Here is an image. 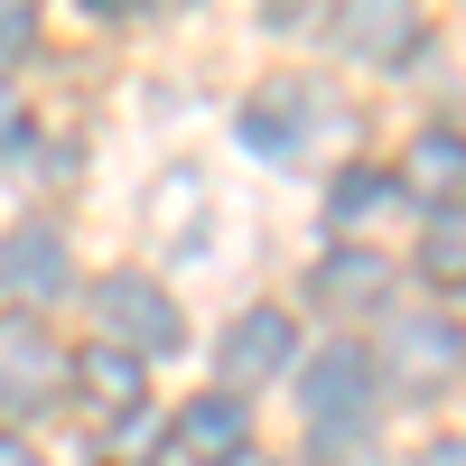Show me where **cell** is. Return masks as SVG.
Instances as JSON below:
<instances>
[{"label": "cell", "instance_id": "obj_1", "mask_svg": "<svg viewBox=\"0 0 466 466\" xmlns=\"http://www.w3.org/2000/svg\"><path fill=\"white\" fill-rule=\"evenodd\" d=\"M94 318H103V345H122V355H168L177 345V308H168L159 280H140V270H103Z\"/></svg>", "mask_w": 466, "mask_h": 466}, {"label": "cell", "instance_id": "obj_2", "mask_svg": "<svg viewBox=\"0 0 466 466\" xmlns=\"http://www.w3.org/2000/svg\"><path fill=\"white\" fill-rule=\"evenodd\" d=\"M299 401H308L318 430H364V410H373V355H364V345H345V336L318 345V355H308Z\"/></svg>", "mask_w": 466, "mask_h": 466}, {"label": "cell", "instance_id": "obj_3", "mask_svg": "<svg viewBox=\"0 0 466 466\" xmlns=\"http://www.w3.org/2000/svg\"><path fill=\"white\" fill-rule=\"evenodd\" d=\"M56 373H66V355L47 345V327L37 318H19V308H0V410H47V392H56Z\"/></svg>", "mask_w": 466, "mask_h": 466}, {"label": "cell", "instance_id": "obj_4", "mask_svg": "<svg viewBox=\"0 0 466 466\" xmlns=\"http://www.w3.org/2000/svg\"><path fill=\"white\" fill-rule=\"evenodd\" d=\"M382 355H392V373L410 382V392H448V382L466 373V336L448 318H430V308H410V318H392Z\"/></svg>", "mask_w": 466, "mask_h": 466}, {"label": "cell", "instance_id": "obj_5", "mask_svg": "<svg viewBox=\"0 0 466 466\" xmlns=\"http://www.w3.org/2000/svg\"><path fill=\"white\" fill-rule=\"evenodd\" d=\"M66 280H75V252H66L56 224H19V233H0V299L37 308V299H56Z\"/></svg>", "mask_w": 466, "mask_h": 466}, {"label": "cell", "instance_id": "obj_6", "mask_svg": "<svg viewBox=\"0 0 466 466\" xmlns=\"http://www.w3.org/2000/svg\"><path fill=\"white\" fill-rule=\"evenodd\" d=\"M177 457L187 466H243L252 457V420L233 392H206V401H187L177 410Z\"/></svg>", "mask_w": 466, "mask_h": 466}, {"label": "cell", "instance_id": "obj_7", "mask_svg": "<svg viewBox=\"0 0 466 466\" xmlns=\"http://www.w3.org/2000/svg\"><path fill=\"white\" fill-rule=\"evenodd\" d=\"M308 122H318V94H308L299 75H280V85H261V94L243 103V140L261 149V159H299Z\"/></svg>", "mask_w": 466, "mask_h": 466}, {"label": "cell", "instance_id": "obj_8", "mask_svg": "<svg viewBox=\"0 0 466 466\" xmlns=\"http://www.w3.org/2000/svg\"><path fill=\"white\" fill-rule=\"evenodd\" d=\"M401 187H410L420 206H448V215H457V206H466V131H448V122L420 131L410 159H401Z\"/></svg>", "mask_w": 466, "mask_h": 466}, {"label": "cell", "instance_id": "obj_9", "mask_svg": "<svg viewBox=\"0 0 466 466\" xmlns=\"http://www.w3.org/2000/svg\"><path fill=\"white\" fill-rule=\"evenodd\" d=\"M289 355H299L289 318H280V308H252V318L224 336V382H233V401H243V382H270V373H280Z\"/></svg>", "mask_w": 466, "mask_h": 466}, {"label": "cell", "instance_id": "obj_10", "mask_svg": "<svg viewBox=\"0 0 466 466\" xmlns=\"http://www.w3.org/2000/svg\"><path fill=\"white\" fill-rule=\"evenodd\" d=\"M308 289H318L327 308H373V299H392V261L345 243V252H327V261H318V280H308Z\"/></svg>", "mask_w": 466, "mask_h": 466}, {"label": "cell", "instance_id": "obj_11", "mask_svg": "<svg viewBox=\"0 0 466 466\" xmlns=\"http://www.w3.org/2000/svg\"><path fill=\"white\" fill-rule=\"evenodd\" d=\"M410 37H420V19L401 10V0H364V10L336 19V47L345 56H410Z\"/></svg>", "mask_w": 466, "mask_h": 466}, {"label": "cell", "instance_id": "obj_12", "mask_svg": "<svg viewBox=\"0 0 466 466\" xmlns=\"http://www.w3.org/2000/svg\"><path fill=\"white\" fill-rule=\"evenodd\" d=\"M75 373H85V392H94L103 410H140V355H122V345H94Z\"/></svg>", "mask_w": 466, "mask_h": 466}, {"label": "cell", "instance_id": "obj_13", "mask_svg": "<svg viewBox=\"0 0 466 466\" xmlns=\"http://www.w3.org/2000/svg\"><path fill=\"white\" fill-rule=\"evenodd\" d=\"M420 280H439V289L466 280V215H439L430 224V243H420Z\"/></svg>", "mask_w": 466, "mask_h": 466}, {"label": "cell", "instance_id": "obj_14", "mask_svg": "<svg viewBox=\"0 0 466 466\" xmlns=\"http://www.w3.org/2000/svg\"><path fill=\"white\" fill-rule=\"evenodd\" d=\"M19 131H28V103H19V85H10V75H0V159L19 149Z\"/></svg>", "mask_w": 466, "mask_h": 466}, {"label": "cell", "instance_id": "obj_15", "mask_svg": "<svg viewBox=\"0 0 466 466\" xmlns=\"http://www.w3.org/2000/svg\"><path fill=\"white\" fill-rule=\"evenodd\" d=\"M28 37H37V10H19V0H0V56H10V47H28Z\"/></svg>", "mask_w": 466, "mask_h": 466}, {"label": "cell", "instance_id": "obj_16", "mask_svg": "<svg viewBox=\"0 0 466 466\" xmlns=\"http://www.w3.org/2000/svg\"><path fill=\"white\" fill-rule=\"evenodd\" d=\"M373 197H382V177H373V168H355V177H345V187H336V215H364Z\"/></svg>", "mask_w": 466, "mask_h": 466}, {"label": "cell", "instance_id": "obj_17", "mask_svg": "<svg viewBox=\"0 0 466 466\" xmlns=\"http://www.w3.org/2000/svg\"><path fill=\"white\" fill-rule=\"evenodd\" d=\"M0 466H47V457H37L28 439H10V430H0Z\"/></svg>", "mask_w": 466, "mask_h": 466}, {"label": "cell", "instance_id": "obj_18", "mask_svg": "<svg viewBox=\"0 0 466 466\" xmlns=\"http://www.w3.org/2000/svg\"><path fill=\"white\" fill-rule=\"evenodd\" d=\"M420 466H466V439H439V448L420 457Z\"/></svg>", "mask_w": 466, "mask_h": 466}]
</instances>
